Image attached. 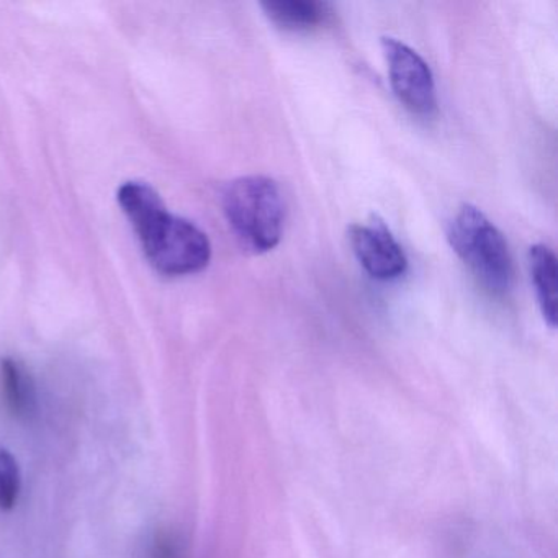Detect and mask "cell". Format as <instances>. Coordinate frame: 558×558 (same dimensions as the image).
I'll return each mask as SVG.
<instances>
[{"label":"cell","instance_id":"7a4b0ae2","mask_svg":"<svg viewBox=\"0 0 558 558\" xmlns=\"http://www.w3.org/2000/svg\"><path fill=\"white\" fill-rule=\"evenodd\" d=\"M223 211L238 240L253 253H267L282 240L286 204L277 182L266 175L230 182Z\"/></svg>","mask_w":558,"mask_h":558},{"label":"cell","instance_id":"9c48e42d","mask_svg":"<svg viewBox=\"0 0 558 558\" xmlns=\"http://www.w3.org/2000/svg\"><path fill=\"white\" fill-rule=\"evenodd\" d=\"M22 489L19 460L5 447H0V509L11 511L17 505Z\"/></svg>","mask_w":558,"mask_h":558},{"label":"cell","instance_id":"3957f363","mask_svg":"<svg viewBox=\"0 0 558 558\" xmlns=\"http://www.w3.org/2000/svg\"><path fill=\"white\" fill-rule=\"evenodd\" d=\"M450 246L492 295L511 290L512 259L501 231L473 205H462L447 231Z\"/></svg>","mask_w":558,"mask_h":558},{"label":"cell","instance_id":"6da1fadb","mask_svg":"<svg viewBox=\"0 0 558 558\" xmlns=\"http://www.w3.org/2000/svg\"><path fill=\"white\" fill-rule=\"evenodd\" d=\"M123 214L138 234L143 253L162 276L201 272L210 264L207 234L185 218L169 214L161 195L145 182H125L117 194Z\"/></svg>","mask_w":558,"mask_h":558},{"label":"cell","instance_id":"ba28073f","mask_svg":"<svg viewBox=\"0 0 558 558\" xmlns=\"http://www.w3.org/2000/svg\"><path fill=\"white\" fill-rule=\"evenodd\" d=\"M0 385L9 411L19 420H31L37 411V390L25 365L12 357L0 361Z\"/></svg>","mask_w":558,"mask_h":558},{"label":"cell","instance_id":"277c9868","mask_svg":"<svg viewBox=\"0 0 558 558\" xmlns=\"http://www.w3.org/2000/svg\"><path fill=\"white\" fill-rule=\"evenodd\" d=\"M381 48L397 99L414 116L433 117L437 110V96L429 64L397 38H384Z\"/></svg>","mask_w":558,"mask_h":558},{"label":"cell","instance_id":"8992f818","mask_svg":"<svg viewBox=\"0 0 558 558\" xmlns=\"http://www.w3.org/2000/svg\"><path fill=\"white\" fill-rule=\"evenodd\" d=\"M267 19L287 32H308L322 27L331 17V5L316 0H280L264 2Z\"/></svg>","mask_w":558,"mask_h":558},{"label":"cell","instance_id":"5b68a950","mask_svg":"<svg viewBox=\"0 0 558 558\" xmlns=\"http://www.w3.org/2000/svg\"><path fill=\"white\" fill-rule=\"evenodd\" d=\"M349 241L359 263L374 279L395 280L407 272V254L381 221L352 225Z\"/></svg>","mask_w":558,"mask_h":558},{"label":"cell","instance_id":"30bf717a","mask_svg":"<svg viewBox=\"0 0 558 558\" xmlns=\"http://www.w3.org/2000/svg\"><path fill=\"white\" fill-rule=\"evenodd\" d=\"M149 558H175V545L169 535H158L153 542Z\"/></svg>","mask_w":558,"mask_h":558},{"label":"cell","instance_id":"52a82bcc","mask_svg":"<svg viewBox=\"0 0 558 558\" xmlns=\"http://www.w3.org/2000/svg\"><path fill=\"white\" fill-rule=\"evenodd\" d=\"M529 267L538 306L550 328L557 326V257L545 244L529 250Z\"/></svg>","mask_w":558,"mask_h":558}]
</instances>
